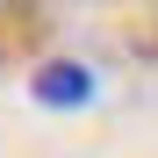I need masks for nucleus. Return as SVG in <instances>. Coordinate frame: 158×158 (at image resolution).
I'll return each mask as SVG.
<instances>
[{"label": "nucleus", "mask_w": 158, "mask_h": 158, "mask_svg": "<svg viewBox=\"0 0 158 158\" xmlns=\"http://www.w3.org/2000/svg\"><path fill=\"white\" fill-rule=\"evenodd\" d=\"M29 94L43 101V108H79V101L94 94V72H86V65H43V72L29 79Z\"/></svg>", "instance_id": "nucleus-1"}]
</instances>
